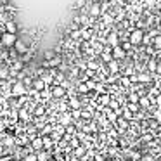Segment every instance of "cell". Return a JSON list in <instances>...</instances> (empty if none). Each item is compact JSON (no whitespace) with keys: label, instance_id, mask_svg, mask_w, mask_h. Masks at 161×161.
<instances>
[{"label":"cell","instance_id":"1","mask_svg":"<svg viewBox=\"0 0 161 161\" xmlns=\"http://www.w3.org/2000/svg\"><path fill=\"white\" fill-rule=\"evenodd\" d=\"M16 40H18L16 33H9V31H4V33H2V36H0V42L4 43V47H7V49H11V47L14 45Z\"/></svg>","mask_w":161,"mask_h":161},{"label":"cell","instance_id":"2","mask_svg":"<svg viewBox=\"0 0 161 161\" xmlns=\"http://www.w3.org/2000/svg\"><path fill=\"white\" fill-rule=\"evenodd\" d=\"M130 42H132V45H139L140 42L144 40V31L140 28H133V30H130Z\"/></svg>","mask_w":161,"mask_h":161},{"label":"cell","instance_id":"3","mask_svg":"<svg viewBox=\"0 0 161 161\" xmlns=\"http://www.w3.org/2000/svg\"><path fill=\"white\" fill-rule=\"evenodd\" d=\"M26 87L23 85V81H16L14 85L11 87V94L14 95V97H21V95H26Z\"/></svg>","mask_w":161,"mask_h":161},{"label":"cell","instance_id":"4","mask_svg":"<svg viewBox=\"0 0 161 161\" xmlns=\"http://www.w3.org/2000/svg\"><path fill=\"white\" fill-rule=\"evenodd\" d=\"M50 95H52L54 99H63L64 95H66V88H64L61 83H56L52 87V90H50Z\"/></svg>","mask_w":161,"mask_h":161},{"label":"cell","instance_id":"5","mask_svg":"<svg viewBox=\"0 0 161 161\" xmlns=\"http://www.w3.org/2000/svg\"><path fill=\"white\" fill-rule=\"evenodd\" d=\"M111 56H113V59L119 61V59H125L126 57V52L123 50L121 45H114V47H111Z\"/></svg>","mask_w":161,"mask_h":161},{"label":"cell","instance_id":"6","mask_svg":"<svg viewBox=\"0 0 161 161\" xmlns=\"http://www.w3.org/2000/svg\"><path fill=\"white\" fill-rule=\"evenodd\" d=\"M88 14H90V18H99V16H102L101 2H97V4H90V7H88Z\"/></svg>","mask_w":161,"mask_h":161},{"label":"cell","instance_id":"7","mask_svg":"<svg viewBox=\"0 0 161 161\" xmlns=\"http://www.w3.org/2000/svg\"><path fill=\"white\" fill-rule=\"evenodd\" d=\"M12 47H14V50H16L18 54H25V52H28V47H26V43L23 42V40H16V43H14Z\"/></svg>","mask_w":161,"mask_h":161},{"label":"cell","instance_id":"8","mask_svg":"<svg viewBox=\"0 0 161 161\" xmlns=\"http://www.w3.org/2000/svg\"><path fill=\"white\" fill-rule=\"evenodd\" d=\"M5 31H9V33H16L18 31V25H16V21H12V19H7L5 21Z\"/></svg>","mask_w":161,"mask_h":161},{"label":"cell","instance_id":"9","mask_svg":"<svg viewBox=\"0 0 161 161\" xmlns=\"http://www.w3.org/2000/svg\"><path fill=\"white\" fill-rule=\"evenodd\" d=\"M31 87L35 88V90H38V92H43V90H45V87H47V83L40 78V80H33Z\"/></svg>","mask_w":161,"mask_h":161},{"label":"cell","instance_id":"10","mask_svg":"<svg viewBox=\"0 0 161 161\" xmlns=\"http://www.w3.org/2000/svg\"><path fill=\"white\" fill-rule=\"evenodd\" d=\"M31 149H35V151L43 149V139L42 137H35V139L31 140Z\"/></svg>","mask_w":161,"mask_h":161},{"label":"cell","instance_id":"11","mask_svg":"<svg viewBox=\"0 0 161 161\" xmlns=\"http://www.w3.org/2000/svg\"><path fill=\"white\" fill-rule=\"evenodd\" d=\"M59 123L63 126H68L71 123V113H63L61 114V118H59Z\"/></svg>","mask_w":161,"mask_h":161},{"label":"cell","instance_id":"12","mask_svg":"<svg viewBox=\"0 0 161 161\" xmlns=\"http://www.w3.org/2000/svg\"><path fill=\"white\" fill-rule=\"evenodd\" d=\"M108 43H109L111 47L118 45V33H116V31L109 33V35H108Z\"/></svg>","mask_w":161,"mask_h":161},{"label":"cell","instance_id":"13","mask_svg":"<svg viewBox=\"0 0 161 161\" xmlns=\"http://www.w3.org/2000/svg\"><path fill=\"white\" fill-rule=\"evenodd\" d=\"M108 64H109V71H111V73H118V71H119V64H118V61H116V59L108 61Z\"/></svg>","mask_w":161,"mask_h":161},{"label":"cell","instance_id":"14","mask_svg":"<svg viewBox=\"0 0 161 161\" xmlns=\"http://www.w3.org/2000/svg\"><path fill=\"white\" fill-rule=\"evenodd\" d=\"M49 153L47 151H43V149H40L38 153H36V161H49Z\"/></svg>","mask_w":161,"mask_h":161},{"label":"cell","instance_id":"15","mask_svg":"<svg viewBox=\"0 0 161 161\" xmlns=\"http://www.w3.org/2000/svg\"><path fill=\"white\" fill-rule=\"evenodd\" d=\"M33 114H35L36 118H42V116L45 114V106H42V104H40V106H36V108H35V111H33Z\"/></svg>","mask_w":161,"mask_h":161},{"label":"cell","instance_id":"16","mask_svg":"<svg viewBox=\"0 0 161 161\" xmlns=\"http://www.w3.org/2000/svg\"><path fill=\"white\" fill-rule=\"evenodd\" d=\"M139 106H140V108H149V106H151V99L142 95V97L139 99Z\"/></svg>","mask_w":161,"mask_h":161},{"label":"cell","instance_id":"17","mask_svg":"<svg viewBox=\"0 0 161 161\" xmlns=\"http://www.w3.org/2000/svg\"><path fill=\"white\" fill-rule=\"evenodd\" d=\"M68 104H69L71 109H80L81 108V102L78 101V99H69V102H68Z\"/></svg>","mask_w":161,"mask_h":161},{"label":"cell","instance_id":"18","mask_svg":"<svg viewBox=\"0 0 161 161\" xmlns=\"http://www.w3.org/2000/svg\"><path fill=\"white\" fill-rule=\"evenodd\" d=\"M81 38H83V40H90L92 38V30L81 28Z\"/></svg>","mask_w":161,"mask_h":161},{"label":"cell","instance_id":"19","mask_svg":"<svg viewBox=\"0 0 161 161\" xmlns=\"http://www.w3.org/2000/svg\"><path fill=\"white\" fill-rule=\"evenodd\" d=\"M71 38L73 40H78V38H81V28H76V30H71Z\"/></svg>","mask_w":161,"mask_h":161},{"label":"cell","instance_id":"20","mask_svg":"<svg viewBox=\"0 0 161 161\" xmlns=\"http://www.w3.org/2000/svg\"><path fill=\"white\" fill-rule=\"evenodd\" d=\"M19 118H21L23 121H28V119H31V114H28L26 109H21V111H19Z\"/></svg>","mask_w":161,"mask_h":161},{"label":"cell","instance_id":"21","mask_svg":"<svg viewBox=\"0 0 161 161\" xmlns=\"http://www.w3.org/2000/svg\"><path fill=\"white\" fill-rule=\"evenodd\" d=\"M147 68H149L151 73H154V71L158 69V63H156V59H151V61H149V64H147Z\"/></svg>","mask_w":161,"mask_h":161},{"label":"cell","instance_id":"22","mask_svg":"<svg viewBox=\"0 0 161 161\" xmlns=\"http://www.w3.org/2000/svg\"><path fill=\"white\" fill-rule=\"evenodd\" d=\"M85 4H88V0H76L73 9H81V7H85Z\"/></svg>","mask_w":161,"mask_h":161},{"label":"cell","instance_id":"23","mask_svg":"<svg viewBox=\"0 0 161 161\" xmlns=\"http://www.w3.org/2000/svg\"><path fill=\"white\" fill-rule=\"evenodd\" d=\"M83 154H85V147H80V146H78L76 151H75V158H83Z\"/></svg>","mask_w":161,"mask_h":161},{"label":"cell","instance_id":"24","mask_svg":"<svg viewBox=\"0 0 161 161\" xmlns=\"http://www.w3.org/2000/svg\"><path fill=\"white\" fill-rule=\"evenodd\" d=\"M108 119L109 121H116V119H118V113H113L108 109Z\"/></svg>","mask_w":161,"mask_h":161},{"label":"cell","instance_id":"25","mask_svg":"<svg viewBox=\"0 0 161 161\" xmlns=\"http://www.w3.org/2000/svg\"><path fill=\"white\" fill-rule=\"evenodd\" d=\"M54 56H56V52H54V50H47V52L43 54V59H45V61H50Z\"/></svg>","mask_w":161,"mask_h":161},{"label":"cell","instance_id":"26","mask_svg":"<svg viewBox=\"0 0 161 161\" xmlns=\"http://www.w3.org/2000/svg\"><path fill=\"white\" fill-rule=\"evenodd\" d=\"M118 125L121 126V130H125L126 126H128V123H126V118H119V119H118Z\"/></svg>","mask_w":161,"mask_h":161},{"label":"cell","instance_id":"27","mask_svg":"<svg viewBox=\"0 0 161 161\" xmlns=\"http://www.w3.org/2000/svg\"><path fill=\"white\" fill-rule=\"evenodd\" d=\"M0 78H9V69L7 68H2V69H0Z\"/></svg>","mask_w":161,"mask_h":161},{"label":"cell","instance_id":"28","mask_svg":"<svg viewBox=\"0 0 161 161\" xmlns=\"http://www.w3.org/2000/svg\"><path fill=\"white\" fill-rule=\"evenodd\" d=\"M121 47H123V50H125V52H128V50L130 49H132V42H130V40H128V42H125V43H121Z\"/></svg>","mask_w":161,"mask_h":161},{"label":"cell","instance_id":"29","mask_svg":"<svg viewBox=\"0 0 161 161\" xmlns=\"http://www.w3.org/2000/svg\"><path fill=\"white\" fill-rule=\"evenodd\" d=\"M137 78H139L140 81H149V73H147V75H146V73H140Z\"/></svg>","mask_w":161,"mask_h":161},{"label":"cell","instance_id":"30","mask_svg":"<svg viewBox=\"0 0 161 161\" xmlns=\"http://www.w3.org/2000/svg\"><path fill=\"white\" fill-rule=\"evenodd\" d=\"M130 102H139V99H140V95L139 94H130Z\"/></svg>","mask_w":161,"mask_h":161},{"label":"cell","instance_id":"31","mask_svg":"<svg viewBox=\"0 0 161 161\" xmlns=\"http://www.w3.org/2000/svg\"><path fill=\"white\" fill-rule=\"evenodd\" d=\"M153 43H154V47H156V49H161V36L154 38V40H153Z\"/></svg>","mask_w":161,"mask_h":161},{"label":"cell","instance_id":"32","mask_svg":"<svg viewBox=\"0 0 161 161\" xmlns=\"http://www.w3.org/2000/svg\"><path fill=\"white\" fill-rule=\"evenodd\" d=\"M25 161H36V154H28V156H25Z\"/></svg>","mask_w":161,"mask_h":161},{"label":"cell","instance_id":"33","mask_svg":"<svg viewBox=\"0 0 161 161\" xmlns=\"http://www.w3.org/2000/svg\"><path fill=\"white\" fill-rule=\"evenodd\" d=\"M108 104H109V108H111V109H118V102H116V101H109Z\"/></svg>","mask_w":161,"mask_h":161},{"label":"cell","instance_id":"34","mask_svg":"<svg viewBox=\"0 0 161 161\" xmlns=\"http://www.w3.org/2000/svg\"><path fill=\"white\" fill-rule=\"evenodd\" d=\"M78 90H80V92H88L90 88H88L87 85H80V88H78Z\"/></svg>","mask_w":161,"mask_h":161},{"label":"cell","instance_id":"35","mask_svg":"<svg viewBox=\"0 0 161 161\" xmlns=\"http://www.w3.org/2000/svg\"><path fill=\"white\" fill-rule=\"evenodd\" d=\"M125 118L130 119V118H132V113H130V111H125Z\"/></svg>","mask_w":161,"mask_h":161},{"label":"cell","instance_id":"36","mask_svg":"<svg viewBox=\"0 0 161 161\" xmlns=\"http://www.w3.org/2000/svg\"><path fill=\"white\" fill-rule=\"evenodd\" d=\"M97 2H101V0H88V4H97Z\"/></svg>","mask_w":161,"mask_h":161},{"label":"cell","instance_id":"37","mask_svg":"<svg viewBox=\"0 0 161 161\" xmlns=\"http://www.w3.org/2000/svg\"><path fill=\"white\" fill-rule=\"evenodd\" d=\"M2 4H4V5L5 4H11V0H2Z\"/></svg>","mask_w":161,"mask_h":161},{"label":"cell","instance_id":"38","mask_svg":"<svg viewBox=\"0 0 161 161\" xmlns=\"http://www.w3.org/2000/svg\"><path fill=\"white\" fill-rule=\"evenodd\" d=\"M0 49H4V43H2V42H0Z\"/></svg>","mask_w":161,"mask_h":161},{"label":"cell","instance_id":"39","mask_svg":"<svg viewBox=\"0 0 161 161\" xmlns=\"http://www.w3.org/2000/svg\"><path fill=\"white\" fill-rule=\"evenodd\" d=\"M0 7H4V4H2V0H0Z\"/></svg>","mask_w":161,"mask_h":161},{"label":"cell","instance_id":"40","mask_svg":"<svg viewBox=\"0 0 161 161\" xmlns=\"http://www.w3.org/2000/svg\"><path fill=\"white\" fill-rule=\"evenodd\" d=\"M0 101H2V97H0Z\"/></svg>","mask_w":161,"mask_h":161},{"label":"cell","instance_id":"41","mask_svg":"<svg viewBox=\"0 0 161 161\" xmlns=\"http://www.w3.org/2000/svg\"><path fill=\"white\" fill-rule=\"evenodd\" d=\"M159 90H161V87H159Z\"/></svg>","mask_w":161,"mask_h":161},{"label":"cell","instance_id":"42","mask_svg":"<svg viewBox=\"0 0 161 161\" xmlns=\"http://www.w3.org/2000/svg\"><path fill=\"white\" fill-rule=\"evenodd\" d=\"M12 161H16V159H12Z\"/></svg>","mask_w":161,"mask_h":161}]
</instances>
